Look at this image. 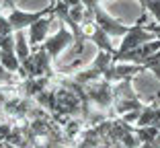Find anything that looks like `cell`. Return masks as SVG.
I'll return each instance as SVG.
<instances>
[{"label": "cell", "instance_id": "1", "mask_svg": "<svg viewBox=\"0 0 160 148\" xmlns=\"http://www.w3.org/2000/svg\"><path fill=\"white\" fill-rule=\"evenodd\" d=\"M19 78H27V76H52L56 72L52 70V56L41 48H31V54L21 62V68H19Z\"/></svg>", "mask_w": 160, "mask_h": 148}, {"label": "cell", "instance_id": "2", "mask_svg": "<svg viewBox=\"0 0 160 148\" xmlns=\"http://www.w3.org/2000/svg\"><path fill=\"white\" fill-rule=\"evenodd\" d=\"M156 37H158V35L152 33V31H150V29H148L144 23L136 21V25H132V27L127 29V33L121 37V43H119V48L115 49V54H113V62H117V60H119V58H121L125 52L138 48L140 43L150 41V39H156Z\"/></svg>", "mask_w": 160, "mask_h": 148}, {"label": "cell", "instance_id": "3", "mask_svg": "<svg viewBox=\"0 0 160 148\" xmlns=\"http://www.w3.org/2000/svg\"><path fill=\"white\" fill-rule=\"evenodd\" d=\"M90 105H97V109H111L113 107V82L99 78L88 84H84Z\"/></svg>", "mask_w": 160, "mask_h": 148}, {"label": "cell", "instance_id": "4", "mask_svg": "<svg viewBox=\"0 0 160 148\" xmlns=\"http://www.w3.org/2000/svg\"><path fill=\"white\" fill-rule=\"evenodd\" d=\"M74 43V33H72V29L66 27V25L62 23L60 29H58L53 35H47L45 39H43L41 48L45 49L49 56H52V60H56L58 56H60L64 49H68Z\"/></svg>", "mask_w": 160, "mask_h": 148}, {"label": "cell", "instance_id": "5", "mask_svg": "<svg viewBox=\"0 0 160 148\" xmlns=\"http://www.w3.org/2000/svg\"><path fill=\"white\" fill-rule=\"evenodd\" d=\"M90 10H92V17H94V25L103 29L109 37L117 39V37H123V35L127 33V29H129V27L123 25L119 19H115L111 13H107L101 4H97L94 8H90Z\"/></svg>", "mask_w": 160, "mask_h": 148}, {"label": "cell", "instance_id": "6", "mask_svg": "<svg viewBox=\"0 0 160 148\" xmlns=\"http://www.w3.org/2000/svg\"><path fill=\"white\" fill-rule=\"evenodd\" d=\"M53 8H56V0H49V4H47L45 8L35 10V13H27V10H21V8H17V6H14V8L8 10L6 19H8L12 31H19V29H27L29 25L35 23V21H37L39 17H43V14L53 13Z\"/></svg>", "mask_w": 160, "mask_h": 148}, {"label": "cell", "instance_id": "7", "mask_svg": "<svg viewBox=\"0 0 160 148\" xmlns=\"http://www.w3.org/2000/svg\"><path fill=\"white\" fill-rule=\"evenodd\" d=\"M144 72L142 64H132V62H111V66L103 72V78L109 82H119L125 78H133L136 74Z\"/></svg>", "mask_w": 160, "mask_h": 148}, {"label": "cell", "instance_id": "8", "mask_svg": "<svg viewBox=\"0 0 160 148\" xmlns=\"http://www.w3.org/2000/svg\"><path fill=\"white\" fill-rule=\"evenodd\" d=\"M53 21H58L56 13H49V14H43V17H39L35 23L29 25V45L31 48H37V45H41L43 39L49 35V27H52Z\"/></svg>", "mask_w": 160, "mask_h": 148}, {"label": "cell", "instance_id": "9", "mask_svg": "<svg viewBox=\"0 0 160 148\" xmlns=\"http://www.w3.org/2000/svg\"><path fill=\"white\" fill-rule=\"evenodd\" d=\"M160 49V37L156 39H150V41H144L140 43L138 48L129 49V52H125L121 58H119L117 62H132V64H144L148 60V58L152 56L154 52H158Z\"/></svg>", "mask_w": 160, "mask_h": 148}, {"label": "cell", "instance_id": "10", "mask_svg": "<svg viewBox=\"0 0 160 148\" xmlns=\"http://www.w3.org/2000/svg\"><path fill=\"white\" fill-rule=\"evenodd\" d=\"M82 29H84V33H86V39H88V41H92L99 49L109 52V54H115L113 37H109V35L105 33L101 27H97L94 23H90V25H82Z\"/></svg>", "mask_w": 160, "mask_h": 148}, {"label": "cell", "instance_id": "11", "mask_svg": "<svg viewBox=\"0 0 160 148\" xmlns=\"http://www.w3.org/2000/svg\"><path fill=\"white\" fill-rule=\"evenodd\" d=\"M158 125H136L133 132L136 136L140 138L142 146H148V148H156V136H158Z\"/></svg>", "mask_w": 160, "mask_h": 148}, {"label": "cell", "instance_id": "12", "mask_svg": "<svg viewBox=\"0 0 160 148\" xmlns=\"http://www.w3.org/2000/svg\"><path fill=\"white\" fill-rule=\"evenodd\" d=\"M119 146H132V148H138V146H142V142H140V138L136 136V132H127L125 136H123L121 140H119Z\"/></svg>", "mask_w": 160, "mask_h": 148}, {"label": "cell", "instance_id": "13", "mask_svg": "<svg viewBox=\"0 0 160 148\" xmlns=\"http://www.w3.org/2000/svg\"><path fill=\"white\" fill-rule=\"evenodd\" d=\"M0 84H19V82H17V74L6 70L2 64H0Z\"/></svg>", "mask_w": 160, "mask_h": 148}, {"label": "cell", "instance_id": "14", "mask_svg": "<svg viewBox=\"0 0 160 148\" xmlns=\"http://www.w3.org/2000/svg\"><path fill=\"white\" fill-rule=\"evenodd\" d=\"M10 33H14V31H12V27H10L8 19H6L4 14L0 13V39H4L6 35H10Z\"/></svg>", "mask_w": 160, "mask_h": 148}, {"label": "cell", "instance_id": "15", "mask_svg": "<svg viewBox=\"0 0 160 148\" xmlns=\"http://www.w3.org/2000/svg\"><path fill=\"white\" fill-rule=\"evenodd\" d=\"M146 10H150L152 17H154V21L158 23V21H160V0H148Z\"/></svg>", "mask_w": 160, "mask_h": 148}, {"label": "cell", "instance_id": "16", "mask_svg": "<svg viewBox=\"0 0 160 148\" xmlns=\"http://www.w3.org/2000/svg\"><path fill=\"white\" fill-rule=\"evenodd\" d=\"M146 27H148V29H150L152 33H156V35H158V37H160V21H158V23H156V21H154V23H150V25H146Z\"/></svg>", "mask_w": 160, "mask_h": 148}, {"label": "cell", "instance_id": "17", "mask_svg": "<svg viewBox=\"0 0 160 148\" xmlns=\"http://www.w3.org/2000/svg\"><path fill=\"white\" fill-rule=\"evenodd\" d=\"M82 4H84L86 8H94L97 4H101V0H82Z\"/></svg>", "mask_w": 160, "mask_h": 148}, {"label": "cell", "instance_id": "18", "mask_svg": "<svg viewBox=\"0 0 160 148\" xmlns=\"http://www.w3.org/2000/svg\"><path fill=\"white\" fill-rule=\"evenodd\" d=\"M64 4L68 6V8H72V6H78V4H82V0H62Z\"/></svg>", "mask_w": 160, "mask_h": 148}, {"label": "cell", "instance_id": "19", "mask_svg": "<svg viewBox=\"0 0 160 148\" xmlns=\"http://www.w3.org/2000/svg\"><path fill=\"white\" fill-rule=\"evenodd\" d=\"M138 4H140V10H142V13H148V10H146L148 0H138Z\"/></svg>", "mask_w": 160, "mask_h": 148}]
</instances>
